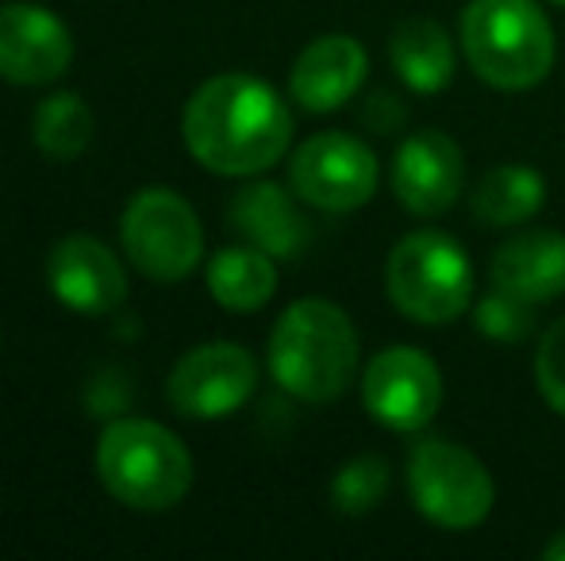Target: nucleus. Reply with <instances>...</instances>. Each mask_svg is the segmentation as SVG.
<instances>
[{
  "label": "nucleus",
  "instance_id": "obj_1",
  "mask_svg": "<svg viewBox=\"0 0 565 561\" xmlns=\"http://www.w3.org/2000/svg\"><path fill=\"white\" fill-rule=\"evenodd\" d=\"M181 136L204 170L220 177H254L285 158L292 112L262 77L220 74L189 97Z\"/></svg>",
  "mask_w": 565,
  "mask_h": 561
},
{
  "label": "nucleus",
  "instance_id": "obj_2",
  "mask_svg": "<svg viewBox=\"0 0 565 561\" xmlns=\"http://www.w3.org/2000/svg\"><path fill=\"white\" fill-rule=\"evenodd\" d=\"M269 374L305 404H331L358 374V331L339 304L305 296L269 331Z\"/></svg>",
  "mask_w": 565,
  "mask_h": 561
},
{
  "label": "nucleus",
  "instance_id": "obj_3",
  "mask_svg": "<svg viewBox=\"0 0 565 561\" xmlns=\"http://www.w3.org/2000/svg\"><path fill=\"white\" fill-rule=\"evenodd\" d=\"M461 54L484 85L520 93L554 69V28L535 0H469L458 23Z\"/></svg>",
  "mask_w": 565,
  "mask_h": 561
},
{
  "label": "nucleus",
  "instance_id": "obj_4",
  "mask_svg": "<svg viewBox=\"0 0 565 561\" xmlns=\"http://www.w3.org/2000/svg\"><path fill=\"white\" fill-rule=\"evenodd\" d=\"M97 473L108 496L135 511H166L185 500L193 457L170 427L154 420H113L97 442Z\"/></svg>",
  "mask_w": 565,
  "mask_h": 561
},
{
  "label": "nucleus",
  "instance_id": "obj_5",
  "mask_svg": "<svg viewBox=\"0 0 565 561\" xmlns=\"http://www.w3.org/2000/svg\"><path fill=\"white\" fill-rule=\"evenodd\" d=\"M385 289L408 320L439 327L458 320L473 300V266L450 235L412 231L388 255Z\"/></svg>",
  "mask_w": 565,
  "mask_h": 561
},
{
  "label": "nucleus",
  "instance_id": "obj_6",
  "mask_svg": "<svg viewBox=\"0 0 565 561\" xmlns=\"http://www.w3.org/2000/svg\"><path fill=\"white\" fill-rule=\"evenodd\" d=\"M408 493L443 531H473L492 516L497 485L477 454L450 439H419L408 454Z\"/></svg>",
  "mask_w": 565,
  "mask_h": 561
},
{
  "label": "nucleus",
  "instance_id": "obj_7",
  "mask_svg": "<svg viewBox=\"0 0 565 561\" xmlns=\"http://www.w3.org/2000/svg\"><path fill=\"white\" fill-rule=\"evenodd\" d=\"M124 255L142 278L173 284L201 266L204 231L193 204L166 185L139 188L119 219Z\"/></svg>",
  "mask_w": 565,
  "mask_h": 561
},
{
  "label": "nucleus",
  "instance_id": "obj_8",
  "mask_svg": "<svg viewBox=\"0 0 565 561\" xmlns=\"http://www.w3.org/2000/svg\"><path fill=\"white\" fill-rule=\"evenodd\" d=\"M377 158L347 131H320L289 158V188L320 212H354L377 193Z\"/></svg>",
  "mask_w": 565,
  "mask_h": 561
},
{
  "label": "nucleus",
  "instance_id": "obj_9",
  "mask_svg": "<svg viewBox=\"0 0 565 561\" xmlns=\"http://www.w3.org/2000/svg\"><path fill=\"white\" fill-rule=\"evenodd\" d=\"M362 404L388 431H424L443 408V369L416 346H388L365 366Z\"/></svg>",
  "mask_w": 565,
  "mask_h": 561
},
{
  "label": "nucleus",
  "instance_id": "obj_10",
  "mask_svg": "<svg viewBox=\"0 0 565 561\" xmlns=\"http://www.w3.org/2000/svg\"><path fill=\"white\" fill-rule=\"evenodd\" d=\"M258 362L238 343H204L170 369L166 397L189 420H224L254 397Z\"/></svg>",
  "mask_w": 565,
  "mask_h": 561
},
{
  "label": "nucleus",
  "instance_id": "obj_11",
  "mask_svg": "<svg viewBox=\"0 0 565 561\" xmlns=\"http://www.w3.org/2000/svg\"><path fill=\"white\" fill-rule=\"evenodd\" d=\"M74 62V35L54 12L28 0L0 4V77L12 85H51Z\"/></svg>",
  "mask_w": 565,
  "mask_h": 561
},
{
  "label": "nucleus",
  "instance_id": "obj_12",
  "mask_svg": "<svg viewBox=\"0 0 565 561\" xmlns=\"http://www.w3.org/2000/svg\"><path fill=\"white\" fill-rule=\"evenodd\" d=\"M466 188V158L461 147L447 131L424 128L412 131L408 139L396 147L393 158V193L401 208L412 216L431 219L454 208V201Z\"/></svg>",
  "mask_w": 565,
  "mask_h": 561
},
{
  "label": "nucleus",
  "instance_id": "obj_13",
  "mask_svg": "<svg viewBox=\"0 0 565 561\" xmlns=\"http://www.w3.org/2000/svg\"><path fill=\"white\" fill-rule=\"evenodd\" d=\"M46 284L51 292L82 315H108L127 300V273L93 235H66L46 258Z\"/></svg>",
  "mask_w": 565,
  "mask_h": 561
},
{
  "label": "nucleus",
  "instance_id": "obj_14",
  "mask_svg": "<svg viewBox=\"0 0 565 561\" xmlns=\"http://www.w3.org/2000/svg\"><path fill=\"white\" fill-rule=\"evenodd\" d=\"M370 74V54L354 35H320L297 54L289 74V97L305 112H335Z\"/></svg>",
  "mask_w": 565,
  "mask_h": 561
},
{
  "label": "nucleus",
  "instance_id": "obj_15",
  "mask_svg": "<svg viewBox=\"0 0 565 561\" xmlns=\"http://www.w3.org/2000/svg\"><path fill=\"white\" fill-rule=\"evenodd\" d=\"M492 284L527 304H546L565 292V235L520 231L492 255Z\"/></svg>",
  "mask_w": 565,
  "mask_h": 561
},
{
  "label": "nucleus",
  "instance_id": "obj_16",
  "mask_svg": "<svg viewBox=\"0 0 565 561\" xmlns=\"http://www.w3.org/2000/svg\"><path fill=\"white\" fill-rule=\"evenodd\" d=\"M292 196L274 181H254V185L238 188L235 201H231V227L266 255L297 258L308 242V219L300 216Z\"/></svg>",
  "mask_w": 565,
  "mask_h": 561
},
{
  "label": "nucleus",
  "instance_id": "obj_17",
  "mask_svg": "<svg viewBox=\"0 0 565 561\" xmlns=\"http://www.w3.org/2000/svg\"><path fill=\"white\" fill-rule=\"evenodd\" d=\"M388 62L412 93H443L454 82V43L435 20H404L388 39Z\"/></svg>",
  "mask_w": 565,
  "mask_h": 561
},
{
  "label": "nucleus",
  "instance_id": "obj_18",
  "mask_svg": "<svg viewBox=\"0 0 565 561\" xmlns=\"http://www.w3.org/2000/svg\"><path fill=\"white\" fill-rule=\"evenodd\" d=\"M546 204V181L531 165H492L477 177L469 193V208L484 227H515L527 224L543 212Z\"/></svg>",
  "mask_w": 565,
  "mask_h": 561
},
{
  "label": "nucleus",
  "instance_id": "obj_19",
  "mask_svg": "<svg viewBox=\"0 0 565 561\" xmlns=\"http://www.w3.org/2000/svg\"><path fill=\"white\" fill-rule=\"evenodd\" d=\"M209 292L227 312H258L277 292L274 255L258 247H224L209 262Z\"/></svg>",
  "mask_w": 565,
  "mask_h": 561
},
{
  "label": "nucleus",
  "instance_id": "obj_20",
  "mask_svg": "<svg viewBox=\"0 0 565 561\" xmlns=\"http://www.w3.org/2000/svg\"><path fill=\"white\" fill-rule=\"evenodd\" d=\"M31 136L35 147L43 150L51 162H74L85 154L93 139V112L77 93H51L43 105L35 108L31 120Z\"/></svg>",
  "mask_w": 565,
  "mask_h": 561
},
{
  "label": "nucleus",
  "instance_id": "obj_21",
  "mask_svg": "<svg viewBox=\"0 0 565 561\" xmlns=\"http://www.w3.org/2000/svg\"><path fill=\"white\" fill-rule=\"evenodd\" d=\"M388 496V462L377 454L350 457L331 477V504L342 516H365Z\"/></svg>",
  "mask_w": 565,
  "mask_h": 561
},
{
  "label": "nucleus",
  "instance_id": "obj_22",
  "mask_svg": "<svg viewBox=\"0 0 565 561\" xmlns=\"http://www.w3.org/2000/svg\"><path fill=\"white\" fill-rule=\"evenodd\" d=\"M531 308L535 304H527V300L512 296V292L492 284V292H484V296L477 300L473 323L492 343H523V338H531V331H535V312H531Z\"/></svg>",
  "mask_w": 565,
  "mask_h": 561
},
{
  "label": "nucleus",
  "instance_id": "obj_23",
  "mask_svg": "<svg viewBox=\"0 0 565 561\" xmlns=\"http://www.w3.org/2000/svg\"><path fill=\"white\" fill-rule=\"evenodd\" d=\"M535 381L543 400L558 416H565V315L543 331L535 350Z\"/></svg>",
  "mask_w": 565,
  "mask_h": 561
},
{
  "label": "nucleus",
  "instance_id": "obj_24",
  "mask_svg": "<svg viewBox=\"0 0 565 561\" xmlns=\"http://www.w3.org/2000/svg\"><path fill=\"white\" fill-rule=\"evenodd\" d=\"M404 120V108H401V100L393 97V93H373L370 97V105H365V123H370L373 131H393L396 123Z\"/></svg>",
  "mask_w": 565,
  "mask_h": 561
},
{
  "label": "nucleus",
  "instance_id": "obj_25",
  "mask_svg": "<svg viewBox=\"0 0 565 561\" xmlns=\"http://www.w3.org/2000/svg\"><path fill=\"white\" fill-rule=\"evenodd\" d=\"M543 558H546V561H565V531H558L551 542H546V547H543Z\"/></svg>",
  "mask_w": 565,
  "mask_h": 561
},
{
  "label": "nucleus",
  "instance_id": "obj_26",
  "mask_svg": "<svg viewBox=\"0 0 565 561\" xmlns=\"http://www.w3.org/2000/svg\"><path fill=\"white\" fill-rule=\"evenodd\" d=\"M551 4H554V8H565V0H551Z\"/></svg>",
  "mask_w": 565,
  "mask_h": 561
}]
</instances>
